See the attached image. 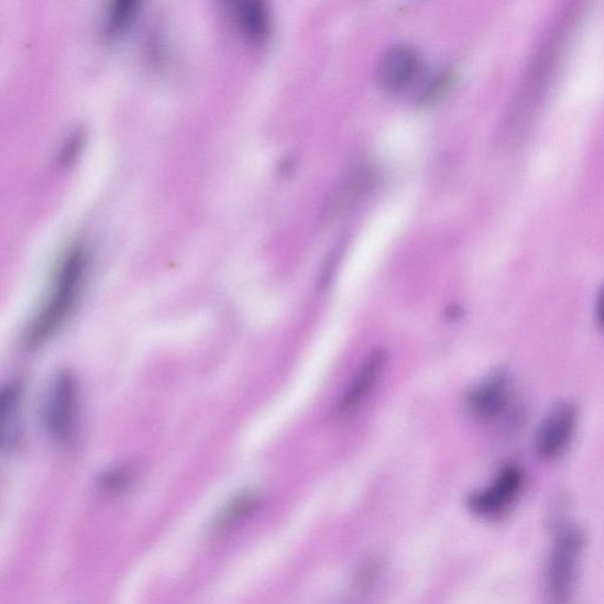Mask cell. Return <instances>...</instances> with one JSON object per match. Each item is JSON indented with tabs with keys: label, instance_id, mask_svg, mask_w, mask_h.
Masks as SVG:
<instances>
[{
	"label": "cell",
	"instance_id": "1",
	"mask_svg": "<svg viewBox=\"0 0 604 604\" xmlns=\"http://www.w3.org/2000/svg\"><path fill=\"white\" fill-rule=\"evenodd\" d=\"M88 266L89 254L84 244H76L61 259L51 290L25 333L28 349L42 347L73 315L84 289Z\"/></svg>",
	"mask_w": 604,
	"mask_h": 604
},
{
	"label": "cell",
	"instance_id": "2",
	"mask_svg": "<svg viewBox=\"0 0 604 604\" xmlns=\"http://www.w3.org/2000/svg\"><path fill=\"white\" fill-rule=\"evenodd\" d=\"M583 552L576 528L563 530L554 540L546 569V594L550 604H569L574 597Z\"/></svg>",
	"mask_w": 604,
	"mask_h": 604
},
{
	"label": "cell",
	"instance_id": "3",
	"mask_svg": "<svg viewBox=\"0 0 604 604\" xmlns=\"http://www.w3.org/2000/svg\"><path fill=\"white\" fill-rule=\"evenodd\" d=\"M43 419L48 436L58 446L73 442L78 419V386L72 372H58L48 386Z\"/></svg>",
	"mask_w": 604,
	"mask_h": 604
},
{
	"label": "cell",
	"instance_id": "4",
	"mask_svg": "<svg viewBox=\"0 0 604 604\" xmlns=\"http://www.w3.org/2000/svg\"><path fill=\"white\" fill-rule=\"evenodd\" d=\"M524 483L520 469L514 465L504 466L492 483L469 497V508L481 517L498 518L513 508Z\"/></svg>",
	"mask_w": 604,
	"mask_h": 604
},
{
	"label": "cell",
	"instance_id": "5",
	"mask_svg": "<svg viewBox=\"0 0 604 604\" xmlns=\"http://www.w3.org/2000/svg\"><path fill=\"white\" fill-rule=\"evenodd\" d=\"M578 424L574 404L559 403L547 414L535 436V452L543 460L559 457L573 438Z\"/></svg>",
	"mask_w": 604,
	"mask_h": 604
},
{
	"label": "cell",
	"instance_id": "6",
	"mask_svg": "<svg viewBox=\"0 0 604 604\" xmlns=\"http://www.w3.org/2000/svg\"><path fill=\"white\" fill-rule=\"evenodd\" d=\"M510 399L512 383L508 374L497 371L471 389L466 405L473 418L492 421L507 410Z\"/></svg>",
	"mask_w": 604,
	"mask_h": 604
},
{
	"label": "cell",
	"instance_id": "7",
	"mask_svg": "<svg viewBox=\"0 0 604 604\" xmlns=\"http://www.w3.org/2000/svg\"><path fill=\"white\" fill-rule=\"evenodd\" d=\"M420 69V58L416 48L396 44L387 48L378 63L380 86L387 92H399L409 88Z\"/></svg>",
	"mask_w": 604,
	"mask_h": 604
},
{
	"label": "cell",
	"instance_id": "8",
	"mask_svg": "<svg viewBox=\"0 0 604 604\" xmlns=\"http://www.w3.org/2000/svg\"><path fill=\"white\" fill-rule=\"evenodd\" d=\"M386 364L387 353L384 350H375L369 355L340 402V414H351L366 400L371 391L377 385Z\"/></svg>",
	"mask_w": 604,
	"mask_h": 604
},
{
	"label": "cell",
	"instance_id": "9",
	"mask_svg": "<svg viewBox=\"0 0 604 604\" xmlns=\"http://www.w3.org/2000/svg\"><path fill=\"white\" fill-rule=\"evenodd\" d=\"M22 387L9 384L0 397V442L4 450L19 444L22 431Z\"/></svg>",
	"mask_w": 604,
	"mask_h": 604
},
{
	"label": "cell",
	"instance_id": "10",
	"mask_svg": "<svg viewBox=\"0 0 604 604\" xmlns=\"http://www.w3.org/2000/svg\"><path fill=\"white\" fill-rule=\"evenodd\" d=\"M237 18L243 34L250 40L259 42L267 36L270 19L263 3H241L237 10Z\"/></svg>",
	"mask_w": 604,
	"mask_h": 604
},
{
	"label": "cell",
	"instance_id": "11",
	"mask_svg": "<svg viewBox=\"0 0 604 604\" xmlns=\"http://www.w3.org/2000/svg\"><path fill=\"white\" fill-rule=\"evenodd\" d=\"M260 503L255 493L248 492L237 496L227 504V507L220 513L217 519V530H228L240 524L244 517L250 516Z\"/></svg>",
	"mask_w": 604,
	"mask_h": 604
},
{
	"label": "cell",
	"instance_id": "12",
	"mask_svg": "<svg viewBox=\"0 0 604 604\" xmlns=\"http://www.w3.org/2000/svg\"><path fill=\"white\" fill-rule=\"evenodd\" d=\"M136 4L132 2H121L110 9L108 15L107 30L109 34L116 35L124 30L135 18Z\"/></svg>",
	"mask_w": 604,
	"mask_h": 604
},
{
	"label": "cell",
	"instance_id": "13",
	"mask_svg": "<svg viewBox=\"0 0 604 604\" xmlns=\"http://www.w3.org/2000/svg\"><path fill=\"white\" fill-rule=\"evenodd\" d=\"M129 479L130 476L127 470H112L106 473L101 481V486L107 493H120L128 486Z\"/></svg>",
	"mask_w": 604,
	"mask_h": 604
},
{
	"label": "cell",
	"instance_id": "14",
	"mask_svg": "<svg viewBox=\"0 0 604 604\" xmlns=\"http://www.w3.org/2000/svg\"><path fill=\"white\" fill-rule=\"evenodd\" d=\"M596 316L600 325L604 329V287L602 288L597 304H596Z\"/></svg>",
	"mask_w": 604,
	"mask_h": 604
}]
</instances>
